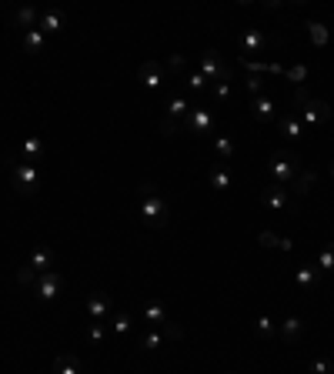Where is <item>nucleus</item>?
Returning a JSON list of instances; mask_svg holds the SVG:
<instances>
[{
  "instance_id": "f257e3e1",
  "label": "nucleus",
  "mask_w": 334,
  "mask_h": 374,
  "mask_svg": "<svg viewBox=\"0 0 334 374\" xmlns=\"http://www.w3.org/2000/svg\"><path fill=\"white\" fill-rule=\"evenodd\" d=\"M137 204H141V220H144L147 228H167L171 224V208H167V198L157 191L154 181H144L141 191H137Z\"/></svg>"
},
{
  "instance_id": "f03ea898",
  "label": "nucleus",
  "mask_w": 334,
  "mask_h": 374,
  "mask_svg": "<svg viewBox=\"0 0 334 374\" xmlns=\"http://www.w3.org/2000/svg\"><path fill=\"white\" fill-rule=\"evenodd\" d=\"M291 100H294V107H298L301 121L308 124V127H321V124L331 121V104H328V100L311 97V94H308L304 87H294Z\"/></svg>"
},
{
  "instance_id": "7ed1b4c3",
  "label": "nucleus",
  "mask_w": 334,
  "mask_h": 374,
  "mask_svg": "<svg viewBox=\"0 0 334 374\" xmlns=\"http://www.w3.org/2000/svg\"><path fill=\"white\" fill-rule=\"evenodd\" d=\"M267 174L274 177L278 187H291L301 174V157L294 154V151H288V147H281V151H274L271 161H267Z\"/></svg>"
},
{
  "instance_id": "20e7f679",
  "label": "nucleus",
  "mask_w": 334,
  "mask_h": 374,
  "mask_svg": "<svg viewBox=\"0 0 334 374\" xmlns=\"http://www.w3.org/2000/svg\"><path fill=\"white\" fill-rule=\"evenodd\" d=\"M194 107V100L188 97V90H178V94H171L164 104V117L157 124V131L164 134V137H174L181 131V121L188 117V110Z\"/></svg>"
},
{
  "instance_id": "39448f33",
  "label": "nucleus",
  "mask_w": 334,
  "mask_h": 374,
  "mask_svg": "<svg viewBox=\"0 0 334 374\" xmlns=\"http://www.w3.org/2000/svg\"><path fill=\"white\" fill-rule=\"evenodd\" d=\"M214 127H217V110L204 107V104H194V107L188 110V117L181 121V131L194 134V137H211Z\"/></svg>"
},
{
  "instance_id": "423d86ee",
  "label": "nucleus",
  "mask_w": 334,
  "mask_h": 374,
  "mask_svg": "<svg viewBox=\"0 0 334 374\" xmlns=\"http://www.w3.org/2000/svg\"><path fill=\"white\" fill-rule=\"evenodd\" d=\"M11 181H14V191L21 198H33L41 191V171L33 164H23V161H14L11 164Z\"/></svg>"
},
{
  "instance_id": "0eeeda50",
  "label": "nucleus",
  "mask_w": 334,
  "mask_h": 374,
  "mask_svg": "<svg viewBox=\"0 0 334 374\" xmlns=\"http://www.w3.org/2000/svg\"><path fill=\"white\" fill-rule=\"evenodd\" d=\"M278 44V37H271L261 27H247L241 37H237V47H241V57L247 54H271V47Z\"/></svg>"
},
{
  "instance_id": "6e6552de",
  "label": "nucleus",
  "mask_w": 334,
  "mask_h": 374,
  "mask_svg": "<svg viewBox=\"0 0 334 374\" xmlns=\"http://www.w3.org/2000/svg\"><path fill=\"white\" fill-rule=\"evenodd\" d=\"M31 287H33V297H37V301L50 304V301H57V297H60V291L67 287V281H64V274H60V271H47V274L33 277Z\"/></svg>"
},
{
  "instance_id": "1a4fd4ad",
  "label": "nucleus",
  "mask_w": 334,
  "mask_h": 374,
  "mask_svg": "<svg viewBox=\"0 0 334 374\" xmlns=\"http://www.w3.org/2000/svg\"><path fill=\"white\" fill-rule=\"evenodd\" d=\"M184 338V331L178 324H167V328H154V331H144L141 338H137V348L141 351H157V348H164L167 341H181Z\"/></svg>"
},
{
  "instance_id": "9d476101",
  "label": "nucleus",
  "mask_w": 334,
  "mask_h": 374,
  "mask_svg": "<svg viewBox=\"0 0 334 374\" xmlns=\"http://www.w3.org/2000/svg\"><path fill=\"white\" fill-rule=\"evenodd\" d=\"M200 74L211 80V84H221V80H234V70L224 64V57L217 50H204L200 54Z\"/></svg>"
},
{
  "instance_id": "9b49d317",
  "label": "nucleus",
  "mask_w": 334,
  "mask_h": 374,
  "mask_svg": "<svg viewBox=\"0 0 334 374\" xmlns=\"http://www.w3.org/2000/svg\"><path fill=\"white\" fill-rule=\"evenodd\" d=\"M137 80H141V87H144V90L157 94V90H161L167 80H171V74H167V67L161 64V60H144V64H141V70H137Z\"/></svg>"
},
{
  "instance_id": "f8f14e48",
  "label": "nucleus",
  "mask_w": 334,
  "mask_h": 374,
  "mask_svg": "<svg viewBox=\"0 0 334 374\" xmlns=\"http://www.w3.org/2000/svg\"><path fill=\"white\" fill-rule=\"evenodd\" d=\"M261 204H264L267 210H274V214H284V210L294 208V194H291L288 187H261Z\"/></svg>"
},
{
  "instance_id": "ddd939ff",
  "label": "nucleus",
  "mask_w": 334,
  "mask_h": 374,
  "mask_svg": "<svg viewBox=\"0 0 334 374\" xmlns=\"http://www.w3.org/2000/svg\"><path fill=\"white\" fill-rule=\"evenodd\" d=\"M247 110H251V117L257 124H274L278 121V104L271 94H261V97H251L247 100Z\"/></svg>"
},
{
  "instance_id": "4468645a",
  "label": "nucleus",
  "mask_w": 334,
  "mask_h": 374,
  "mask_svg": "<svg viewBox=\"0 0 334 374\" xmlns=\"http://www.w3.org/2000/svg\"><path fill=\"white\" fill-rule=\"evenodd\" d=\"M111 297L104 294V291H94V294L87 297V321L90 324H107V318H111Z\"/></svg>"
},
{
  "instance_id": "2eb2a0df",
  "label": "nucleus",
  "mask_w": 334,
  "mask_h": 374,
  "mask_svg": "<svg viewBox=\"0 0 334 374\" xmlns=\"http://www.w3.org/2000/svg\"><path fill=\"white\" fill-rule=\"evenodd\" d=\"M44 154H47L44 137H41V134H31V137H23L17 161H23V164H33V167H37V161H44Z\"/></svg>"
},
{
  "instance_id": "dca6fc26",
  "label": "nucleus",
  "mask_w": 334,
  "mask_h": 374,
  "mask_svg": "<svg viewBox=\"0 0 334 374\" xmlns=\"http://www.w3.org/2000/svg\"><path fill=\"white\" fill-rule=\"evenodd\" d=\"M27 267H31L33 274H47V271H54V267H57L54 247H37V251L27 257Z\"/></svg>"
},
{
  "instance_id": "f3484780",
  "label": "nucleus",
  "mask_w": 334,
  "mask_h": 374,
  "mask_svg": "<svg viewBox=\"0 0 334 374\" xmlns=\"http://www.w3.org/2000/svg\"><path fill=\"white\" fill-rule=\"evenodd\" d=\"M278 338L284 344H298L301 338H304V321L294 318V314H291V318H284V321H278Z\"/></svg>"
},
{
  "instance_id": "a211bd4d",
  "label": "nucleus",
  "mask_w": 334,
  "mask_h": 374,
  "mask_svg": "<svg viewBox=\"0 0 334 374\" xmlns=\"http://www.w3.org/2000/svg\"><path fill=\"white\" fill-rule=\"evenodd\" d=\"M321 267L318 265H301L298 271H294V281H298V287H304V291H318L321 287Z\"/></svg>"
},
{
  "instance_id": "6ab92c4d",
  "label": "nucleus",
  "mask_w": 334,
  "mask_h": 374,
  "mask_svg": "<svg viewBox=\"0 0 334 374\" xmlns=\"http://www.w3.org/2000/svg\"><path fill=\"white\" fill-rule=\"evenodd\" d=\"M141 321H147L151 328H167L171 321H167V304L161 301H147L144 308H141Z\"/></svg>"
},
{
  "instance_id": "aec40b11",
  "label": "nucleus",
  "mask_w": 334,
  "mask_h": 374,
  "mask_svg": "<svg viewBox=\"0 0 334 374\" xmlns=\"http://www.w3.org/2000/svg\"><path fill=\"white\" fill-rule=\"evenodd\" d=\"M64 23H67L64 11H57V7H50V11H41V21H37V31H44L47 37H50V33H60V31H64Z\"/></svg>"
},
{
  "instance_id": "412c9836",
  "label": "nucleus",
  "mask_w": 334,
  "mask_h": 374,
  "mask_svg": "<svg viewBox=\"0 0 334 374\" xmlns=\"http://www.w3.org/2000/svg\"><path fill=\"white\" fill-rule=\"evenodd\" d=\"M274 124H278V131L284 134L288 141H301V137H304V121H301L298 114H281Z\"/></svg>"
},
{
  "instance_id": "4be33fe9",
  "label": "nucleus",
  "mask_w": 334,
  "mask_h": 374,
  "mask_svg": "<svg viewBox=\"0 0 334 374\" xmlns=\"http://www.w3.org/2000/svg\"><path fill=\"white\" fill-rule=\"evenodd\" d=\"M37 21H41V11H37V7H17V11L11 14V23H14V27H21L23 33L33 31Z\"/></svg>"
},
{
  "instance_id": "5701e85b",
  "label": "nucleus",
  "mask_w": 334,
  "mask_h": 374,
  "mask_svg": "<svg viewBox=\"0 0 334 374\" xmlns=\"http://www.w3.org/2000/svg\"><path fill=\"white\" fill-rule=\"evenodd\" d=\"M54 374H84V361L74 358V354H57L54 364H50Z\"/></svg>"
},
{
  "instance_id": "b1692460",
  "label": "nucleus",
  "mask_w": 334,
  "mask_h": 374,
  "mask_svg": "<svg viewBox=\"0 0 334 374\" xmlns=\"http://www.w3.org/2000/svg\"><path fill=\"white\" fill-rule=\"evenodd\" d=\"M208 177H211V187H214V191H231V171H227V164L214 161L211 171H208Z\"/></svg>"
},
{
  "instance_id": "393cba45",
  "label": "nucleus",
  "mask_w": 334,
  "mask_h": 374,
  "mask_svg": "<svg viewBox=\"0 0 334 374\" xmlns=\"http://www.w3.org/2000/svg\"><path fill=\"white\" fill-rule=\"evenodd\" d=\"M214 151H217V161L227 164V161L237 154V144H234L231 134H217V137H214Z\"/></svg>"
},
{
  "instance_id": "a878e982",
  "label": "nucleus",
  "mask_w": 334,
  "mask_h": 374,
  "mask_svg": "<svg viewBox=\"0 0 334 374\" xmlns=\"http://www.w3.org/2000/svg\"><path fill=\"white\" fill-rule=\"evenodd\" d=\"M23 50H27V54H44V50H47V33L37 31V27L27 31V33H23Z\"/></svg>"
},
{
  "instance_id": "bb28decb",
  "label": "nucleus",
  "mask_w": 334,
  "mask_h": 374,
  "mask_svg": "<svg viewBox=\"0 0 334 374\" xmlns=\"http://www.w3.org/2000/svg\"><path fill=\"white\" fill-rule=\"evenodd\" d=\"M314 181H318V174H314V171H301V174H298V181H294V184H291L288 191L294 194V198H304V194H311Z\"/></svg>"
},
{
  "instance_id": "cd10ccee",
  "label": "nucleus",
  "mask_w": 334,
  "mask_h": 374,
  "mask_svg": "<svg viewBox=\"0 0 334 374\" xmlns=\"http://www.w3.org/2000/svg\"><path fill=\"white\" fill-rule=\"evenodd\" d=\"M257 244H261V247H278V251H284V254L294 247L288 237H281V234H274V231H261L257 234Z\"/></svg>"
},
{
  "instance_id": "c85d7f7f",
  "label": "nucleus",
  "mask_w": 334,
  "mask_h": 374,
  "mask_svg": "<svg viewBox=\"0 0 334 374\" xmlns=\"http://www.w3.org/2000/svg\"><path fill=\"white\" fill-rule=\"evenodd\" d=\"M254 334L261 338V341H274V338H278V324H274V318L261 314V318L254 321Z\"/></svg>"
},
{
  "instance_id": "c756f323",
  "label": "nucleus",
  "mask_w": 334,
  "mask_h": 374,
  "mask_svg": "<svg viewBox=\"0 0 334 374\" xmlns=\"http://www.w3.org/2000/svg\"><path fill=\"white\" fill-rule=\"evenodd\" d=\"M107 328L114 331V334H131V328H134V321H131V314H124V311H114L111 318H107Z\"/></svg>"
},
{
  "instance_id": "7c9ffc66",
  "label": "nucleus",
  "mask_w": 334,
  "mask_h": 374,
  "mask_svg": "<svg viewBox=\"0 0 334 374\" xmlns=\"http://www.w3.org/2000/svg\"><path fill=\"white\" fill-rule=\"evenodd\" d=\"M244 94H247V100L267 94V80L261 78V74H247V78H244Z\"/></svg>"
},
{
  "instance_id": "2f4dec72",
  "label": "nucleus",
  "mask_w": 334,
  "mask_h": 374,
  "mask_svg": "<svg viewBox=\"0 0 334 374\" xmlns=\"http://www.w3.org/2000/svg\"><path fill=\"white\" fill-rule=\"evenodd\" d=\"M184 87H188V90H194V94H204V90H211V80L204 78L200 70H190L188 78H184Z\"/></svg>"
},
{
  "instance_id": "473e14b6",
  "label": "nucleus",
  "mask_w": 334,
  "mask_h": 374,
  "mask_svg": "<svg viewBox=\"0 0 334 374\" xmlns=\"http://www.w3.org/2000/svg\"><path fill=\"white\" fill-rule=\"evenodd\" d=\"M211 94L217 104H231L234 100V80H221V84H211Z\"/></svg>"
},
{
  "instance_id": "72a5a7b5",
  "label": "nucleus",
  "mask_w": 334,
  "mask_h": 374,
  "mask_svg": "<svg viewBox=\"0 0 334 374\" xmlns=\"http://www.w3.org/2000/svg\"><path fill=\"white\" fill-rule=\"evenodd\" d=\"M308 33H311L314 47H324L328 41H331V31H328L324 23H318V21H311V23H308Z\"/></svg>"
},
{
  "instance_id": "f704fd0d",
  "label": "nucleus",
  "mask_w": 334,
  "mask_h": 374,
  "mask_svg": "<svg viewBox=\"0 0 334 374\" xmlns=\"http://www.w3.org/2000/svg\"><path fill=\"white\" fill-rule=\"evenodd\" d=\"M284 78L294 84V87H304V80H308V67L304 64H294V67H284Z\"/></svg>"
},
{
  "instance_id": "c9c22d12",
  "label": "nucleus",
  "mask_w": 334,
  "mask_h": 374,
  "mask_svg": "<svg viewBox=\"0 0 334 374\" xmlns=\"http://www.w3.org/2000/svg\"><path fill=\"white\" fill-rule=\"evenodd\" d=\"M314 265L321 267V271H334V241H328V247L318 251V261Z\"/></svg>"
},
{
  "instance_id": "e433bc0d",
  "label": "nucleus",
  "mask_w": 334,
  "mask_h": 374,
  "mask_svg": "<svg viewBox=\"0 0 334 374\" xmlns=\"http://www.w3.org/2000/svg\"><path fill=\"white\" fill-rule=\"evenodd\" d=\"M304 374H334V361L331 358H314L311 368H308Z\"/></svg>"
},
{
  "instance_id": "4c0bfd02",
  "label": "nucleus",
  "mask_w": 334,
  "mask_h": 374,
  "mask_svg": "<svg viewBox=\"0 0 334 374\" xmlns=\"http://www.w3.org/2000/svg\"><path fill=\"white\" fill-rule=\"evenodd\" d=\"M104 334H107V331H104V324H90V321H87V338H90V341L100 344V341H104Z\"/></svg>"
},
{
  "instance_id": "58836bf2",
  "label": "nucleus",
  "mask_w": 334,
  "mask_h": 374,
  "mask_svg": "<svg viewBox=\"0 0 334 374\" xmlns=\"http://www.w3.org/2000/svg\"><path fill=\"white\" fill-rule=\"evenodd\" d=\"M164 67H167V74H174V70H184V57H181V54H171Z\"/></svg>"
},
{
  "instance_id": "ea45409f",
  "label": "nucleus",
  "mask_w": 334,
  "mask_h": 374,
  "mask_svg": "<svg viewBox=\"0 0 334 374\" xmlns=\"http://www.w3.org/2000/svg\"><path fill=\"white\" fill-rule=\"evenodd\" d=\"M331 184H334V164H331Z\"/></svg>"
},
{
  "instance_id": "a19ab883",
  "label": "nucleus",
  "mask_w": 334,
  "mask_h": 374,
  "mask_svg": "<svg viewBox=\"0 0 334 374\" xmlns=\"http://www.w3.org/2000/svg\"><path fill=\"white\" fill-rule=\"evenodd\" d=\"M227 374H234V371H227Z\"/></svg>"
}]
</instances>
